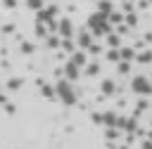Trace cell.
I'll return each mask as SVG.
<instances>
[{
    "label": "cell",
    "instance_id": "cell-14",
    "mask_svg": "<svg viewBox=\"0 0 152 149\" xmlns=\"http://www.w3.org/2000/svg\"><path fill=\"white\" fill-rule=\"evenodd\" d=\"M21 83H24L21 78H10V80H7V88H10V90H19Z\"/></svg>",
    "mask_w": 152,
    "mask_h": 149
},
{
    "label": "cell",
    "instance_id": "cell-2",
    "mask_svg": "<svg viewBox=\"0 0 152 149\" xmlns=\"http://www.w3.org/2000/svg\"><path fill=\"white\" fill-rule=\"evenodd\" d=\"M88 31L95 33V35L109 33V19H107V14H102V12L90 14V17H88Z\"/></svg>",
    "mask_w": 152,
    "mask_h": 149
},
{
    "label": "cell",
    "instance_id": "cell-11",
    "mask_svg": "<svg viewBox=\"0 0 152 149\" xmlns=\"http://www.w3.org/2000/svg\"><path fill=\"white\" fill-rule=\"evenodd\" d=\"M133 59H138V64H150V61H152V52H150V50H142V52H138Z\"/></svg>",
    "mask_w": 152,
    "mask_h": 149
},
{
    "label": "cell",
    "instance_id": "cell-5",
    "mask_svg": "<svg viewBox=\"0 0 152 149\" xmlns=\"http://www.w3.org/2000/svg\"><path fill=\"white\" fill-rule=\"evenodd\" d=\"M93 121H97V123H104L107 128H116V121H119V116H116L114 111H104V114H95V116H93Z\"/></svg>",
    "mask_w": 152,
    "mask_h": 149
},
{
    "label": "cell",
    "instance_id": "cell-20",
    "mask_svg": "<svg viewBox=\"0 0 152 149\" xmlns=\"http://www.w3.org/2000/svg\"><path fill=\"white\" fill-rule=\"evenodd\" d=\"M21 52H24V54H31V52H33V45H31V43H24V45H21Z\"/></svg>",
    "mask_w": 152,
    "mask_h": 149
},
{
    "label": "cell",
    "instance_id": "cell-7",
    "mask_svg": "<svg viewBox=\"0 0 152 149\" xmlns=\"http://www.w3.org/2000/svg\"><path fill=\"white\" fill-rule=\"evenodd\" d=\"M64 76H66V80H76V78L81 76V69H78L76 64L66 61V64H64Z\"/></svg>",
    "mask_w": 152,
    "mask_h": 149
},
{
    "label": "cell",
    "instance_id": "cell-8",
    "mask_svg": "<svg viewBox=\"0 0 152 149\" xmlns=\"http://www.w3.org/2000/svg\"><path fill=\"white\" fill-rule=\"evenodd\" d=\"M100 90H102V95H107V97H109V95H114V92H116V83H114L112 78H104V80L100 83Z\"/></svg>",
    "mask_w": 152,
    "mask_h": 149
},
{
    "label": "cell",
    "instance_id": "cell-9",
    "mask_svg": "<svg viewBox=\"0 0 152 149\" xmlns=\"http://www.w3.org/2000/svg\"><path fill=\"white\" fill-rule=\"evenodd\" d=\"M135 57L133 47H119V61H131Z\"/></svg>",
    "mask_w": 152,
    "mask_h": 149
},
{
    "label": "cell",
    "instance_id": "cell-23",
    "mask_svg": "<svg viewBox=\"0 0 152 149\" xmlns=\"http://www.w3.org/2000/svg\"><path fill=\"white\" fill-rule=\"evenodd\" d=\"M150 80H152V76H150Z\"/></svg>",
    "mask_w": 152,
    "mask_h": 149
},
{
    "label": "cell",
    "instance_id": "cell-3",
    "mask_svg": "<svg viewBox=\"0 0 152 149\" xmlns=\"http://www.w3.org/2000/svg\"><path fill=\"white\" fill-rule=\"evenodd\" d=\"M131 90H133L135 95H140V97H147V95H152V80H150L147 76H133Z\"/></svg>",
    "mask_w": 152,
    "mask_h": 149
},
{
    "label": "cell",
    "instance_id": "cell-10",
    "mask_svg": "<svg viewBox=\"0 0 152 149\" xmlns=\"http://www.w3.org/2000/svg\"><path fill=\"white\" fill-rule=\"evenodd\" d=\"M90 43H93V33H90V31L78 33V45H81V47H88Z\"/></svg>",
    "mask_w": 152,
    "mask_h": 149
},
{
    "label": "cell",
    "instance_id": "cell-18",
    "mask_svg": "<svg viewBox=\"0 0 152 149\" xmlns=\"http://www.w3.org/2000/svg\"><path fill=\"white\" fill-rule=\"evenodd\" d=\"M26 5H28L31 9H38V12L43 9V0H26Z\"/></svg>",
    "mask_w": 152,
    "mask_h": 149
},
{
    "label": "cell",
    "instance_id": "cell-21",
    "mask_svg": "<svg viewBox=\"0 0 152 149\" xmlns=\"http://www.w3.org/2000/svg\"><path fill=\"white\" fill-rule=\"evenodd\" d=\"M59 45V38H48V47H57Z\"/></svg>",
    "mask_w": 152,
    "mask_h": 149
},
{
    "label": "cell",
    "instance_id": "cell-1",
    "mask_svg": "<svg viewBox=\"0 0 152 149\" xmlns=\"http://www.w3.org/2000/svg\"><path fill=\"white\" fill-rule=\"evenodd\" d=\"M52 88H55V95L59 97V102H62V104H66V106H74V104H76V90H74L71 80L59 78Z\"/></svg>",
    "mask_w": 152,
    "mask_h": 149
},
{
    "label": "cell",
    "instance_id": "cell-6",
    "mask_svg": "<svg viewBox=\"0 0 152 149\" xmlns=\"http://www.w3.org/2000/svg\"><path fill=\"white\" fill-rule=\"evenodd\" d=\"M66 61H71V64H76L78 69H83V66L88 64V57H86V52H81V50L76 52V50H74V52H69V59H66Z\"/></svg>",
    "mask_w": 152,
    "mask_h": 149
},
{
    "label": "cell",
    "instance_id": "cell-16",
    "mask_svg": "<svg viewBox=\"0 0 152 149\" xmlns=\"http://www.w3.org/2000/svg\"><path fill=\"white\" fill-rule=\"evenodd\" d=\"M107 59H109V61H119V47H112V50L107 52Z\"/></svg>",
    "mask_w": 152,
    "mask_h": 149
},
{
    "label": "cell",
    "instance_id": "cell-13",
    "mask_svg": "<svg viewBox=\"0 0 152 149\" xmlns=\"http://www.w3.org/2000/svg\"><path fill=\"white\" fill-rule=\"evenodd\" d=\"M97 73H100V64H97V61L86 64V76H97Z\"/></svg>",
    "mask_w": 152,
    "mask_h": 149
},
{
    "label": "cell",
    "instance_id": "cell-22",
    "mask_svg": "<svg viewBox=\"0 0 152 149\" xmlns=\"http://www.w3.org/2000/svg\"><path fill=\"white\" fill-rule=\"evenodd\" d=\"M142 149H152V140H145L142 142Z\"/></svg>",
    "mask_w": 152,
    "mask_h": 149
},
{
    "label": "cell",
    "instance_id": "cell-19",
    "mask_svg": "<svg viewBox=\"0 0 152 149\" xmlns=\"http://www.w3.org/2000/svg\"><path fill=\"white\" fill-rule=\"evenodd\" d=\"M40 92H43L45 97H52V95H55V88H52V85H43V88H40Z\"/></svg>",
    "mask_w": 152,
    "mask_h": 149
},
{
    "label": "cell",
    "instance_id": "cell-12",
    "mask_svg": "<svg viewBox=\"0 0 152 149\" xmlns=\"http://www.w3.org/2000/svg\"><path fill=\"white\" fill-rule=\"evenodd\" d=\"M107 45L109 47H121V35L119 33H107Z\"/></svg>",
    "mask_w": 152,
    "mask_h": 149
},
{
    "label": "cell",
    "instance_id": "cell-4",
    "mask_svg": "<svg viewBox=\"0 0 152 149\" xmlns=\"http://www.w3.org/2000/svg\"><path fill=\"white\" fill-rule=\"evenodd\" d=\"M55 31H57V35H59V38L69 40V38L74 35V24H71L69 19H59V21L55 24Z\"/></svg>",
    "mask_w": 152,
    "mask_h": 149
},
{
    "label": "cell",
    "instance_id": "cell-17",
    "mask_svg": "<svg viewBox=\"0 0 152 149\" xmlns=\"http://www.w3.org/2000/svg\"><path fill=\"white\" fill-rule=\"evenodd\" d=\"M116 64H119V66H116L119 73H128V71H131V61H116Z\"/></svg>",
    "mask_w": 152,
    "mask_h": 149
},
{
    "label": "cell",
    "instance_id": "cell-15",
    "mask_svg": "<svg viewBox=\"0 0 152 149\" xmlns=\"http://www.w3.org/2000/svg\"><path fill=\"white\" fill-rule=\"evenodd\" d=\"M100 12H102V14H112V2H109V0H102V2H100Z\"/></svg>",
    "mask_w": 152,
    "mask_h": 149
}]
</instances>
